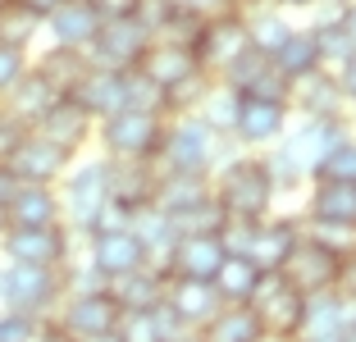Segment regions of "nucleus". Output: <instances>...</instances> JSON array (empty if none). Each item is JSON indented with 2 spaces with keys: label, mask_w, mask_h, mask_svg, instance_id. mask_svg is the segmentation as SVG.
<instances>
[{
  "label": "nucleus",
  "mask_w": 356,
  "mask_h": 342,
  "mask_svg": "<svg viewBox=\"0 0 356 342\" xmlns=\"http://www.w3.org/2000/svg\"><path fill=\"white\" fill-rule=\"evenodd\" d=\"M233 156H242V146L233 137H220L201 114H169L156 169L160 174H215Z\"/></svg>",
  "instance_id": "1"
},
{
  "label": "nucleus",
  "mask_w": 356,
  "mask_h": 342,
  "mask_svg": "<svg viewBox=\"0 0 356 342\" xmlns=\"http://www.w3.org/2000/svg\"><path fill=\"white\" fill-rule=\"evenodd\" d=\"M210 192L229 210L233 219H265L274 210V197H279V187L270 183V169H265L261 156H233L215 169L210 178Z\"/></svg>",
  "instance_id": "2"
},
{
  "label": "nucleus",
  "mask_w": 356,
  "mask_h": 342,
  "mask_svg": "<svg viewBox=\"0 0 356 342\" xmlns=\"http://www.w3.org/2000/svg\"><path fill=\"white\" fill-rule=\"evenodd\" d=\"M60 297H64V270L5 260V270H0V306H5V311L46 320V315H55Z\"/></svg>",
  "instance_id": "3"
},
{
  "label": "nucleus",
  "mask_w": 356,
  "mask_h": 342,
  "mask_svg": "<svg viewBox=\"0 0 356 342\" xmlns=\"http://www.w3.org/2000/svg\"><path fill=\"white\" fill-rule=\"evenodd\" d=\"M60 219L69 233H92L96 219L105 210V160H83V165H69L60 178Z\"/></svg>",
  "instance_id": "4"
},
{
  "label": "nucleus",
  "mask_w": 356,
  "mask_h": 342,
  "mask_svg": "<svg viewBox=\"0 0 356 342\" xmlns=\"http://www.w3.org/2000/svg\"><path fill=\"white\" fill-rule=\"evenodd\" d=\"M0 256L14 260V265H51V270H64L74 260V233L64 224H37V228L5 224L0 228Z\"/></svg>",
  "instance_id": "5"
},
{
  "label": "nucleus",
  "mask_w": 356,
  "mask_h": 342,
  "mask_svg": "<svg viewBox=\"0 0 356 342\" xmlns=\"http://www.w3.org/2000/svg\"><path fill=\"white\" fill-rule=\"evenodd\" d=\"M156 42L151 37V28L142 19H101V28H96V37L87 42V64H96V69H137V60L147 55V46Z\"/></svg>",
  "instance_id": "6"
},
{
  "label": "nucleus",
  "mask_w": 356,
  "mask_h": 342,
  "mask_svg": "<svg viewBox=\"0 0 356 342\" xmlns=\"http://www.w3.org/2000/svg\"><path fill=\"white\" fill-rule=\"evenodd\" d=\"M101 146L115 160H156L160 137H165V119L142 110H119L110 119H101Z\"/></svg>",
  "instance_id": "7"
},
{
  "label": "nucleus",
  "mask_w": 356,
  "mask_h": 342,
  "mask_svg": "<svg viewBox=\"0 0 356 342\" xmlns=\"http://www.w3.org/2000/svg\"><path fill=\"white\" fill-rule=\"evenodd\" d=\"M119 315H124V306L110 297V288L64 292L60 306H55V324H60L74 342H87V338H96V333L119 329Z\"/></svg>",
  "instance_id": "8"
},
{
  "label": "nucleus",
  "mask_w": 356,
  "mask_h": 342,
  "mask_svg": "<svg viewBox=\"0 0 356 342\" xmlns=\"http://www.w3.org/2000/svg\"><path fill=\"white\" fill-rule=\"evenodd\" d=\"M338 270H343V256H334L329 247H320L315 238L302 233V238L293 242V251L283 256L279 279L288 283V288H297L302 297H311V292H334Z\"/></svg>",
  "instance_id": "9"
},
{
  "label": "nucleus",
  "mask_w": 356,
  "mask_h": 342,
  "mask_svg": "<svg viewBox=\"0 0 356 342\" xmlns=\"http://www.w3.org/2000/svg\"><path fill=\"white\" fill-rule=\"evenodd\" d=\"M247 23H242V10H224V14H210V19H201L197 37H192V55H197V64L215 78V73L224 69V64L233 60L238 51H247Z\"/></svg>",
  "instance_id": "10"
},
{
  "label": "nucleus",
  "mask_w": 356,
  "mask_h": 342,
  "mask_svg": "<svg viewBox=\"0 0 356 342\" xmlns=\"http://www.w3.org/2000/svg\"><path fill=\"white\" fill-rule=\"evenodd\" d=\"M293 124V105L283 101H252V96H238V114H233V142L242 151H261V146H274Z\"/></svg>",
  "instance_id": "11"
},
{
  "label": "nucleus",
  "mask_w": 356,
  "mask_h": 342,
  "mask_svg": "<svg viewBox=\"0 0 356 342\" xmlns=\"http://www.w3.org/2000/svg\"><path fill=\"white\" fill-rule=\"evenodd\" d=\"M252 311L261 315L265 333L279 342H293L297 333H302V311H306V297L297 288H288V283L279 279V274H265L261 292L252 297Z\"/></svg>",
  "instance_id": "12"
},
{
  "label": "nucleus",
  "mask_w": 356,
  "mask_h": 342,
  "mask_svg": "<svg viewBox=\"0 0 356 342\" xmlns=\"http://www.w3.org/2000/svg\"><path fill=\"white\" fill-rule=\"evenodd\" d=\"M0 165H10V174L19 183H32V187H60L64 169L74 165L69 151H60L55 142H46L42 133H28L19 146H14L10 160H0Z\"/></svg>",
  "instance_id": "13"
},
{
  "label": "nucleus",
  "mask_w": 356,
  "mask_h": 342,
  "mask_svg": "<svg viewBox=\"0 0 356 342\" xmlns=\"http://www.w3.org/2000/svg\"><path fill=\"white\" fill-rule=\"evenodd\" d=\"M87 265L110 283L119 274L137 270V265H147V251H142V242H137V233L128 224L124 228H92L87 233Z\"/></svg>",
  "instance_id": "14"
},
{
  "label": "nucleus",
  "mask_w": 356,
  "mask_h": 342,
  "mask_svg": "<svg viewBox=\"0 0 356 342\" xmlns=\"http://www.w3.org/2000/svg\"><path fill=\"white\" fill-rule=\"evenodd\" d=\"M156 160H115L105 156V197L115 201V206H124L128 215L142 206H151V197H156Z\"/></svg>",
  "instance_id": "15"
},
{
  "label": "nucleus",
  "mask_w": 356,
  "mask_h": 342,
  "mask_svg": "<svg viewBox=\"0 0 356 342\" xmlns=\"http://www.w3.org/2000/svg\"><path fill=\"white\" fill-rule=\"evenodd\" d=\"M32 133H42L46 142H55L60 151H69V156H78L87 142H92V133H96V119L83 110V105L74 101V96H60V101L51 105V110L32 124Z\"/></svg>",
  "instance_id": "16"
},
{
  "label": "nucleus",
  "mask_w": 356,
  "mask_h": 342,
  "mask_svg": "<svg viewBox=\"0 0 356 342\" xmlns=\"http://www.w3.org/2000/svg\"><path fill=\"white\" fill-rule=\"evenodd\" d=\"M69 96H74V101L96 119V124H101V119H110V114L128 110V73L87 64V73L74 83V92H69Z\"/></svg>",
  "instance_id": "17"
},
{
  "label": "nucleus",
  "mask_w": 356,
  "mask_h": 342,
  "mask_svg": "<svg viewBox=\"0 0 356 342\" xmlns=\"http://www.w3.org/2000/svg\"><path fill=\"white\" fill-rule=\"evenodd\" d=\"M288 105H293V114H302V119H347V96H343V87H338V78L329 69H315V73H306V78H297Z\"/></svg>",
  "instance_id": "18"
},
{
  "label": "nucleus",
  "mask_w": 356,
  "mask_h": 342,
  "mask_svg": "<svg viewBox=\"0 0 356 342\" xmlns=\"http://www.w3.org/2000/svg\"><path fill=\"white\" fill-rule=\"evenodd\" d=\"M224 256H229V251H224L220 238L188 233V238H174V247H169V256H165V274L169 279H206L210 283Z\"/></svg>",
  "instance_id": "19"
},
{
  "label": "nucleus",
  "mask_w": 356,
  "mask_h": 342,
  "mask_svg": "<svg viewBox=\"0 0 356 342\" xmlns=\"http://www.w3.org/2000/svg\"><path fill=\"white\" fill-rule=\"evenodd\" d=\"M137 73H142V78H151L156 87H165V92H174L178 83H188V78H197V73H206V69L197 64V55H192L188 46L156 37V42L147 46V55L137 60Z\"/></svg>",
  "instance_id": "20"
},
{
  "label": "nucleus",
  "mask_w": 356,
  "mask_h": 342,
  "mask_svg": "<svg viewBox=\"0 0 356 342\" xmlns=\"http://www.w3.org/2000/svg\"><path fill=\"white\" fill-rule=\"evenodd\" d=\"M101 28V14H96L92 0H60L51 14L42 19V32H51L55 46H69V51H87V42Z\"/></svg>",
  "instance_id": "21"
},
{
  "label": "nucleus",
  "mask_w": 356,
  "mask_h": 342,
  "mask_svg": "<svg viewBox=\"0 0 356 342\" xmlns=\"http://www.w3.org/2000/svg\"><path fill=\"white\" fill-rule=\"evenodd\" d=\"M165 306L197 333L224 301H220V292H215V283H206V279H169L165 283Z\"/></svg>",
  "instance_id": "22"
},
{
  "label": "nucleus",
  "mask_w": 356,
  "mask_h": 342,
  "mask_svg": "<svg viewBox=\"0 0 356 342\" xmlns=\"http://www.w3.org/2000/svg\"><path fill=\"white\" fill-rule=\"evenodd\" d=\"M302 238V219H283V215H265L256 224V238H252V251L247 256L261 265L265 274H279L283 256L293 251V242Z\"/></svg>",
  "instance_id": "23"
},
{
  "label": "nucleus",
  "mask_w": 356,
  "mask_h": 342,
  "mask_svg": "<svg viewBox=\"0 0 356 342\" xmlns=\"http://www.w3.org/2000/svg\"><path fill=\"white\" fill-rule=\"evenodd\" d=\"M165 283H169V274L147 260V265H137V270L110 279V297H115L124 311H151V306L165 301Z\"/></svg>",
  "instance_id": "24"
},
{
  "label": "nucleus",
  "mask_w": 356,
  "mask_h": 342,
  "mask_svg": "<svg viewBox=\"0 0 356 342\" xmlns=\"http://www.w3.org/2000/svg\"><path fill=\"white\" fill-rule=\"evenodd\" d=\"M197 342H270V333L252 306H220L197 329Z\"/></svg>",
  "instance_id": "25"
},
{
  "label": "nucleus",
  "mask_w": 356,
  "mask_h": 342,
  "mask_svg": "<svg viewBox=\"0 0 356 342\" xmlns=\"http://www.w3.org/2000/svg\"><path fill=\"white\" fill-rule=\"evenodd\" d=\"M210 283H215V292H220L224 306H252V297L261 292V283H265V270L256 265L252 256H224Z\"/></svg>",
  "instance_id": "26"
},
{
  "label": "nucleus",
  "mask_w": 356,
  "mask_h": 342,
  "mask_svg": "<svg viewBox=\"0 0 356 342\" xmlns=\"http://www.w3.org/2000/svg\"><path fill=\"white\" fill-rule=\"evenodd\" d=\"M306 219H320V224H356V183H329V178H311Z\"/></svg>",
  "instance_id": "27"
},
{
  "label": "nucleus",
  "mask_w": 356,
  "mask_h": 342,
  "mask_svg": "<svg viewBox=\"0 0 356 342\" xmlns=\"http://www.w3.org/2000/svg\"><path fill=\"white\" fill-rule=\"evenodd\" d=\"M5 224H19V228L64 224V219H60V192H55V187H32V183H19V192H14L10 206H5Z\"/></svg>",
  "instance_id": "28"
},
{
  "label": "nucleus",
  "mask_w": 356,
  "mask_h": 342,
  "mask_svg": "<svg viewBox=\"0 0 356 342\" xmlns=\"http://www.w3.org/2000/svg\"><path fill=\"white\" fill-rule=\"evenodd\" d=\"M55 101H60V92H55V87L46 83V78H42L37 69H32V64H28V73H23L19 83H14L10 92L0 96V105H5V110H14V114H19V119H23L28 128L37 124V119H42V114L51 110Z\"/></svg>",
  "instance_id": "29"
},
{
  "label": "nucleus",
  "mask_w": 356,
  "mask_h": 342,
  "mask_svg": "<svg viewBox=\"0 0 356 342\" xmlns=\"http://www.w3.org/2000/svg\"><path fill=\"white\" fill-rule=\"evenodd\" d=\"M128 228L137 233V242H142V251H147V260L151 265H160L165 270V256H169V247H174V219L165 215V210H156V206H142V210H133L128 215Z\"/></svg>",
  "instance_id": "30"
},
{
  "label": "nucleus",
  "mask_w": 356,
  "mask_h": 342,
  "mask_svg": "<svg viewBox=\"0 0 356 342\" xmlns=\"http://www.w3.org/2000/svg\"><path fill=\"white\" fill-rule=\"evenodd\" d=\"M270 64L288 78V83L315 73V69H320V42H315V32L311 28H293V32H288V42L270 55Z\"/></svg>",
  "instance_id": "31"
},
{
  "label": "nucleus",
  "mask_w": 356,
  "mask_h": 342,
  "mask_svg": "<svg viewBox=\"0 0 356 342\" xmlns=\"http://www.w3.org/2000/svg\"><path fill=\"white\" fill-rule=\"evenodd\" d=\"M201 197H210V174H160L151 206L165 215H178V210L197 206Z\"/></svg>",
  "instance_id": "32"
},
{
  "label": "nucleus",
  "mask_w": 356,
  "mask_h": 342,
  "mask_svg": "<svg viewBox=\"0 0 356 342\" xmlns=\"http://www.w3.org/2000/svg\"><path fill=\"white\" fill-rule=\"evenodd\" d=\"M32 69L42 73V78H46V83H51L60 96H69V92H74V83L87 73V55H83V51H69V46H51L42 60H32Z\"/></svg>",
  "instance_id": "33"
},
{
  "label": "nucleus",
  "mask_w": 356,
  "mask_h": 342,
  "mask_svg": "<svg viewBox=\"0 0 356 342\" xmlns=\"http://www.w3.org/2000/svg\"><path fill=\"white\" fill-rule=\"evenodd\" d=\"M174 219V233L178 238H188V233H201V238H220V228L229 224V210L215 201V192L210 197H201L197 206H188V210H178V215H169Z\"/></svg>",
  "instance_id": "34"
},
{
  "label": "nucleus",
  "mask_w": 356,
  "mask_h": 342,
  "mask_svg": "<svg viewBox=\"0 0 356 342\" xmlns=\"http://www.w3.org/2000/svg\"><path fill=\"white\" fill-rule=\"evenodd\" d=\"M197 114H201V119H206V124L215 128L220 137H229V133H233V114H238V92L210 78V87H206V96H201Z\"/></svg>",
  "instance_id": "35"
},
{
  "label": "nucleus",
  "mask_w": 356,
  "mask_h": 342,
  "mask_svg": "<svg viewBox=\"0 0 356 342\" xmlns=\"http://www.w3.org/2000/svg\"><path fill=\"white\" fill-rule=\"evenodd\" d=\"M315 178H329V183H356V133H343V137H338L334 151L320 160Z\"/></svg>",
  "instance_id": "36"
},
{
  "label": "nucleus",
  "mask_w": 356,
  "mask_h": 342,
  "mask_svg": "<svg viewBox=\"0 0 356 342\" xmlns=\"http://www.w3.org/2000/svg\"><path fill=\"white\" fill-rule=\"evenodd\" d=\"M37 32H42V19H37V14H28L23 5H10V0L0 5V42L23 46V51H28Z\"/></svg>",
  "instance_id": "37"
},
{
  "label": "nucleus",
  "mask_w": 356,
  "mask_h": 342,
  "mask_svg": "<svg viewBox=\"0 0 356 342\" xmlns=\"http://www.w3.org/2000/svg\"><path fill=\"white\" fill-rule=\"evenodd\" d=\"M128 110L169 119V92H165V87H156L151 78H142L137 69H128Z\"/></svg>",
  "instance_id": "38"
},
{
  "label": "nucleus",
  "mask_w": 356,
  "mask_h": 342,
  "mask_svg": "<svg viewBox=\"0 0 356 342\" xmlns=\"http://www.w3.org/2000/svg\"><path fill=\"white\" fill-rule=\"evenodd\" d=\"M302 233L329 247L334 256H356V224H320V219H302Z\"/></svg>",
  "instance_id": "39"
},
{
  "label": "nucleus",
  "mask_w": 356,
  "mask_h": 342,
  "mask_svg": "<svg viewBox=\"0 0 356 342\" xmlns=\"http://www.w3.org/2000/svg\"><path fill=\"white\" fill-rule=\"evenodd\" d=\"M238 96H252V101H283V105H288V96H293V83H288V78H283L274 64H265V69L256 73V78L242 87Z\"/></svg>",
  "instance_id": "40"
},
{
  "label": "nucleus",
  "mask_w": 356,
  "mask_h": 342,
  "mask_svg": "<svg viewBox=\"0 0 356 342\" xmlns=\"http://www.w3.org/2000/svg\"><path fill=\"white\" fill-rule=\"evenodd\" d=\"M256 224H261V219H233L229 215V224L220 228L224 251H229V256H247V251H252V238H256Z\"/></svg>",
  "instance_id": "41"
},
{
  "label": "nucleus",
  "mask_w": 356,
  "mask_h": 342,
  "mask_svg": "<svg viewBox=\"0 0 356 342\" xmlns=\"http://www.w3.org/2000/svg\"><path fill=\"white\" fill-rule=\"evenodd\" d=\"M37 329H42V320L0 306V342H37Z\"/></svg>",
  "instance_id": "42"
},
{
  "label": "nucleus",
  "mask_w": 356,
  "mask_h": 342,
  "mask_svg": "<svg viewBox=\"0 0 356 342\" xmlns=\"http://www.w3.org/2000/svg\"><path fill=\"white\" fill-rule=\"evenodd\" d=\"M28 51H23V46H10V42H0V96L10 92L14 83H19L23 73H28Z\"/></svg>",
  "instance_id": "43"
},
{
  "label": "nucleus",
  "mask_w": 356,
  "mask_h": 342,
  "mask_svg": "<svg viewBox=\"0 0 356 342\" xmlns=\"http://www.w3.org/2000/svg\"><path fill=\"white\" fill-rule=\"evenodd\" d=\"M119 338L124 342H156V324H151V311H124L119 315Z\"/></svg>",
  "instance_id": "44"
},
{
  "label": "nucleus",
  "mask_w": 356,
  "mask_h": 342,
  "mask_svg": "<svg viewBox=\"0 0 356 342\" xmlns=\"http://www.w3.org/2000/svg\"><path fill=\"white\" fill-rule=\"evenodd\" d=\"M28 133H32V128L23 124L19 114L0 105V160H10V156H14V146H19V142H23Z\"/></svg>",
  "instance_id": "45"
},
{
  "label": "nucleus",
  "mask_w": 356,
  "mask_h": 342,
  "mask_svg": "<svg viewBox=\"0 0 356 342\" xmlns=\"http://www.w3.org/2000/svg\"><path fill=\"white\" fill-rule=\"evenodd\" d=\"M334 292L347 301V306H356V256H347V260H343V270H338Z\"/></svg>",
  "instance_id": "46"
},
{
  "label": "nucleus",
  "mask_w": 356,
  "mask_h": 342,
  "mask_svg": "<svg viewBox=\"0 0 356 342\" xmlns=\"http://www.w3.org/2000/svg\"><path fill=\"white\" fill-rule=\"evenodd\" d=\"M188 14L197 19H210V14H224V10H238V0H178Z\"/></svg>",
  "instance_id": "47"
},
{
  "label": "nucleus",
  "mask_w": 356,
  "mask_h": 342,
  "mask_svg": "<svg viewBox=\"0 0 356 342\" xmlns=\"http://www.w3.org/2000/svg\"><path fill=\"white\" fill-rule=\"evenodd\" d=\"M92 5H96L101 19H133L142 0H92Z\"/></svg>",
  "instance_id": "48"
},
{
  "label": "nucleus",
  "mask_w": 356,
  "mask_h": 342,
  "mask_svg": "<svg viewBox=\"0 0 356 342\" xmlns=\"http://www.w3.org/2000/svg\"><path fill=\"white\" fill-rule=\"evenodd\" d=\"M334 78H338V87H343V96H347V110H356V55L334 73Z\"/></svg>",
  "instance_id": "49"
},
{
  "label": "nucleus",
  "mask_w": 356,
  "mask_h": 342,
  "mask_svg": "<svg viewBox=\"0 0 356 342\" xmlns=\"http://www.w3.org/2000/svg\"><path fill=\"white\" fill-rule=\"evenodd\" d=\"M14 192H19V178L10 174V165H0V210L10 206V197H14Z\"/></svg>",
  "instance_id": "50"
},
{
  "label": "nucleus",
  "mask_w": 356,
  "mask_h": 342,
  "mask_svg": "<svg viewBox=\"0 0 356 342\" xmlns=\"http://www.w3.org/2000/svg\"><path fill=\"white\" fill-rule=\"evenodd\" d=\"M10 5H23L28 14H37V19H46V14H51L55 5H60V0H10Z\"/></svg>",
  "instance_id": "51"
},
{
  "label": "nucleus",
  "mask_w": 356,
  "mask_h": 342,
  "mask_svg": "<svg viewBox=\"0 0 356 342\" xmlns=\"http://www.w3.org/2000/svg\"><path fill=\"white\" fill-rule=\"evenodd\" d=\"M343 28L352 32V42H356V0H347V5H343Z\"/></svg>",
  "instance_id": "52"
},
{
  "label": "nucleus",
  "mask_w": 356,
  "mask_h": 342,
  "mask_svg": "<svg viewBox=\"0 0 356 342\" xmlns=\"http://www.w3.org/2000/svg\"><path fill=\"white\" fill-rule=\"evenodd\" d=\"M270 5H279V10H315L320 0H270Z\"/></svg>",
  "instance_id": "53"
},
{
  "label": "nucleus",
  "mask_w": 356,
  "mask_h": 342,
  "mask_svg": "<svg viewBox=\"0 0 356 342\" xmlns=\"http://www.w3.org/2000/svg\"><path fill=\"white\" fill-rule=\"evenodd\" d=\"M343 342H356V311L347 315V324H343Z\"/></svg>",
  "instance_id": "54"
},
{
  "label": "nucleus",
  "mask_w": 356,
  "mask_h": 342,
  "mask_svg": "<svg viewBox=\"0 0 356 342\" xmlns=\"http://www.w3.org/2000/svg\"><path fill=\"white\" fill-rule=\"evenodd\" d=\"M87 342H124V338H119V333L110 329V333H96V338H87Z\"/></svg>",
  "instance_id": "55"
},
{
  "label": "nucleus",
  "mask_w": 356,
  "mask_h": 342,
  "mask_svg": "<svg viewBox=\"0 0 356 342\" xmlns=\"http://www.w3.org/2000/svg\"><path fill=\"white\" fill-rule=\"evenodd\" d=\"M320 5H347V0H320Z\"/></svg>",
  "instance_id": "56"
},
{
  "label": "nucleus",
  "mask_w": 356,
  "mask_h": 342,
  "mask_svg": "<svg viewBox=\"0 0 356 342\" xmlns=\"http://www.w3.org/2000/svg\"><path fill=\"white\" fill-rule=\"evenodd\" d=\"M0 228H5V210H0Z\"/></svg>",
  "instance_id": "57"
},
{
  "label": "nucleus",
  "mask_w": 356,
  "mask_h": 342,
  "mask_svg": "<svg viewBox=\"0 0 356 342\" xmlns=\"http://www.w3.org/2000/svg\"><path fill=\"white\" fill-rule=\"evenodd\" d=\"M0 5H5V0H0Z\"/></svg>",
  "instance_id": "58"
}]
</instances>
